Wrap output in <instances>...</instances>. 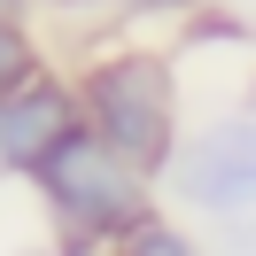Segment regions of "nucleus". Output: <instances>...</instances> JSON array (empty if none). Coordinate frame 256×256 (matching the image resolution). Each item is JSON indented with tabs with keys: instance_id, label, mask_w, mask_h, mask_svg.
Listing matches in <instances>:
<instances>
[{
	"instance_id": "f257e3e1",
	"label": "nucleus",
	"mask_w": 256,
	"mask_h": 256,
	"mask_svg": "<svg viewBox=\"0 0 256 256\" xmlns=\"http://www.w3.org/2000/svg\"><path fill=\"white\" fill-rule=\"evenodd\" d=\"M39 194H47V210L70 225V240H124L132 225L148 218L140 163L116 156L94 124H70L62 140L39 156Z\"/></svg>"
},
{
	"instance_id": "f03ea898",
	"label": "nucleus",
	"mask_w": 256,
	"mask_h": 256,
	"mask_svg": "<svg viewBox=\"0 0 256 256\" xmlns=\"http://www.w3.org/2000/svg\"><path fill=\"white\" fill-rule=\"evenodd\" d=\"M78 109H86V124H94L116 156H132L140 171H163V163L178 156V78H171L163 54L94 62Z\"/></svg>"
},
{
	"instance_id": "7ed1b4c3",
	"label": "nucleus",
	"mask_w": 256,
	"mask_h": 256,
	"mask_svg": "<svg viewBox=\"0 0 256 256\" xmlns=\"http://www.w3.org/2000/svg\"><path fill=\"white\" fill-rule=\"evenodd\" d=\"M171 186L186 210H202L240 256H256V116L202 124L171 156Z\"/></svg>"
},
{
	"instance_id": "20e7f679",
	"label": "nucleus",
	"mask_w": 256,
	"mask_h": 256,
	"mask_svg": "<svg viewBox=\"0 0 256 256\" xmlns=\"http://www.w3.org/2000/svg\"><path fill=\"white\" fill-rule=\"evenodd\" d=\"M70 124H86V109H78V94H70V86H54V78L8 86V94H0V163L39 171V156H47Z\"/></svg>"
},
{
	"instance_id": "39448f33",
	"label": "nucleus",
	"mask_w": 256,
	"mask_h": 256,
	"mask_svg": "<svg viewBox=\"0 0 256 256\" xmlns=\"http://www.w3.org/2000/svg\"><path fill=\"white\" fill-rule=\"evenodd\" d=\"M116 256H202V248H194V240L178 233V225H163V218H140L124 240H116Z\"/></svg>"
},
{
	"instance_id": "423d86ee",
	"label": "nucleus",
	"mask_w": 256,
	"mask_h": 256,
	"mask_svg": "<svg viewBox=\"0 0 256 256\" xmlns=\"http://www.w3.org/2000/svg\"><path fill=\"white\" fill-rule=\"evenodd\" d=\"M24 78H32V39L0 16V94H8V86H24Z\"/></svg>"
},
{
	"instance_id": "0eeeda50",
	"label": "nucleus",
	"mask_w": 256,
	"mask_h": 256,
	"mask_svg": "<svg viewBox=\"0 0 256 256\" xmlns=\"http://www.w3.org/2000/svg\"><path fill=\"white\" fill-rule=\"evenodd\" d=\"M124 8H148V16H186V8H202V0H124Z\"/></svg>"
},
{
	"instance_id": "6e6552de",
	"label": "nucleus",
	"mask_w": 256,
	"mask_h": 256,
	"mask_svg": "<svg viewBox=\"0 0 256 256\" xmlns=\"http://www.w3.org/2000/svg\"><path fill=\"white\" fill-rule=\"evenodd\" d=\"M8 8H24V0H0V16H8Z\"/></svg>"
}]
</instances>
